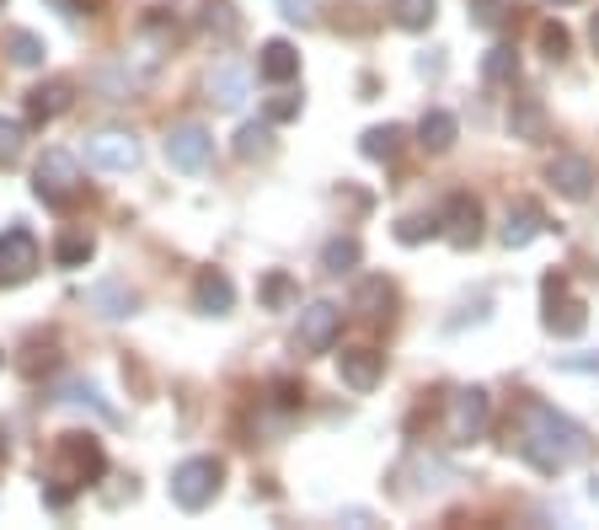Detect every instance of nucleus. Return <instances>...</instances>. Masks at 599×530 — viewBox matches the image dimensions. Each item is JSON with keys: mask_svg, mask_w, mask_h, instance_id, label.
Segmentation results:
<instances>
[{"mask_svg": "<svg viewBox=\"0 0 599 530\" xmlns=\"http://www.w3.org/2000/svg\"><path fill=\"white\" fill-rule=\"evenodd\" d=\"M509 445L536 471H546V477H557V471L578 467V461L589 456V435L572 424L568 412H557V407L540 402V397H525V402L514 407Z\"/></svg>", "mask_w": 599, "mask_h": 530, "instance_id": "1", "label": "nucleus"}, {"mask_svg": "<svg viewBox=\"0 0 599 530\" xmlns=\"http://www.w3.org/2000/svg\"><path fill=\"white\" fill-rule=\"evenodd\" d=\"M108 471V456H102V445L91 435H60V445H54V461H49V503L54 509H64V503L75 499L81 488H91L97 477Z\"/></svg>", "mask_w": 599, "mask_h": 530, "instance_id": "2", "label": "nucleus"}, {"mask_svg": "<svg viewBox=\"0 0 599 530\" xmlns=\"http://www.w3.org/2000/svg\"><path fill=\"white\" fill-rule=\"evenodd\" d=\"M220 482H225V467H220L214 456H187V461L172 471V503L187 509V514H199V509L214 503Z\"/></svg>", "mask_w": 599, "mask_h": 530, "instance_id": "3", "label": "nucleus"}, {"mask_svg": "<svg viewBox=\"0 0 599 530\" xmlns=\"http://www.w3.org/2000/svg\"><path fill=\"white\" fill-rule=\"evenodd\" d=\"M487 424H493V397H487L481 386H460L445 407L449 445H477V439L487 435Z\"/></svg>", "mask_w": 599, "mask_h": 530, "instance_id": "4", "label": "nucleus"}, {"mask_svg": "<svg viewBox=\"0 0 599 530\" xmlns=\"http://www.w3.org/2000/svg\"><path fill=\"white\" fill-rule=\"evenodd\" d=\"M38 263H43V252H38V236H32L28 225L0 231V289L28 284L32 274H38Z\"/></svg>", "mask_w": 599, "mask_h": 530, "instance_id": "5", "label": "nucleus"}, {"mask_svg": "<svg viewBox=\"0 0 599 530\" xmlns=\"http://www.w3.org/2000/svg\"><path fill=\"white\" fill-rule=\"evenodd\" d=\"M32 193H38L43 204H70V198L81 193V166H75V156L43 151V161L32 166Z\"/></svg>", "mask_w": 599, "mask_h": 530, "instance_id": "6", "label": "nucleus"}, {"mask_svg": "<svg viewBox=\"0 0 599 530\" xmlns=\"http://www.w3.org/2000/svg\"><path fill=\"white\" fill-rule=\"evenodd\" d=\"M343 333V306L337 300H311L300 312V327H295V354H327Z\"/></svg>", "mask_w": 599, "mask_h": 530, "instance_id": "7", "label": "nucleus"}, {"mask_svg": "<svg viewBox=\"0 0 599 530\" xmlns=\"http://www.w3.org/2000/svg\"><path fill=\"white\" fill-rule=\"evenodd\" d=\"M546 333L551 338H578L583 327H589V306L578 300V295H568V284L562 279H546Z\"/></svg>", "mask_w": 599, "mask_h": 530, "instance_id": "8", "label": "nucleus"}, {"mask_svg": "<svg viewBox=\"0 0 599 530\" xmlns=\"http://www.w3.org/2000/svg\"><path fill=\"white\" fill-rule=\"evenodd\" d=\"M546 183L557 187L562 198L583 204V198L595 193V161L578 156V151H557V156L546 161Z\"/></svg>", "mask_w": 599, "mask_h": 530, "instance_id": "9", "label": "nucleus"}, {"mask_svg": "<svg viewBox=\"0 0 599 530\" xmlns=\"http://www.w3.org/2000/svg\"><path fill=\"white\" fill-rule=\"evenodd\" d=\"M87 161L102 166V172H134L140 166V140L129 129H102L87 140Z\"/></svg>", "mask_w": 599, "mask_h": 530, "instance_id": "10", "label": "nucleus"}, {"mask_svg": "<svg viewBox=\"0 0 599 530\" xmlns=\"http://www.w3.org/2000/svg\"><path fill=\"white\" fill-rule=\"evenodd\" d=\"M439 231H445L449 247H477L481 242V204L471 198V193H449L445 215H439Z\"/></svg>", "mask_w": 599, "mask_h": 530, "instance_id": "11", "label": "nucleus"}, {"mask_svg": "<svg viewBox=\"0 0 599 530\" xmlns=\"http://www.w3.org/2000/svg\"><path fill=\"white\" fill-rule=\"evenodd\" d=\"M214 156V140L204 124H177L166 134V161L177 166V172H204Z\"/></svg>", "mask_w": 599, "mask_h": 530, "instance_id": "12", "label": "nucleus"}, {"mask_svg": "<svg viewBox=\"0 0 599 530\" xmlns=\"http://www.w3.org/2000/svg\"><path fill=\"white\" fill-rule=\"evenodd\" d=\"M337 375H343L348 391H375L380 375H386V359H380L375 348H343V354H337Z\"/></svg>", "mask_w": 599, "mask_h": 530, "instance_id": "13", "label": "nucleus"}, {"mask_svg": "<svg viewBox=\"0 0 599 530\" xmlns=\"http://www.w3.org/2000/svg\"><path fill=\"white\" fill-rule=\"evenodd\" d=\"M540 231H546V215H540V204H530V198H519V204H509V215H504V231H498V242L509 252L530 247Z\"/></svg>", "mask_w": 599, "mask_h": 530, "instance_id": "14", "label": "nucleus"}, {"mask_svg": "<svg viewBox=\"0 0 599 530\" xmlns=\"http://www.w3.org/2000/svg\"><path fill=\"white\" fill-rule=\"evenodd\" d=\"M193 306H199L204 316H231V306H236V284H231V274L204 268V274L193 279Z\"/></svg>", "mask_w": 599, "mask_h": 530, "instance_id": "15", "label": "nucleus"}, {"mask_svg": "<svg viewBox=\"0 0 599 530\" xmlns=\"http://www.w3.org/2000/svg\"><path fill=\"white\" fill-rule=\"evenodd\" d=\"M70 102H75V86L70 81H43V86H32L28 92V124H54L70 113Z\"/></svg>", "mask_w": 599, "mask_h": 530, "instance_id": "16", "label": "nucleus"}, {"mask_svg": "<svg viewBox=\"0 0 599 530\" xmlns=\"http://www.w3.org/2000/svg\"><path fill=\"white\" fill-rule=\"evenodd\" d=\"M257 75H263V81H273V86H290V81L300 75L295 43H284V38H268V43H263V54H257Z\"/></svg>", "mask_w": 599, "mask_h": 530, "instance_id": "17", "label": "nucleus"}, {"mask_svg": "<svg viewBox=\"0 0 599 530\" xmlns=\"http://www.w3.org/2000/svg\"><path fill=\"white\" fill-rule=\"evenodd\" d=\"M455 140H460L455 113H445V108H428V113L418 119V145L428 151V156H445V151H455Z\"/></svg>", "mask_w": 599, "mask_h": 530, "instance_id": "18", "label": "nucleus"}, {"mask_svg": "<svg viewBox=\"0 0 599 530\" xmlns=\"http://www.w3.org/2000/svg\"><path fill=\"white\" fill-rule=\"evenodd\" d=\"M390 306H396V284L380 279V274H375V279H364L359 289H354V312H359L364 322H386Z\"/></svg>", "mask_w": 599, "mask_h": 530, "instance_id": "19", "label": "nucleus"}, {"mask_svg": "<svg viewBox=\"0 0 599 530\" xmlns=\"http://www.w3.org/2000/svg\"><path fill=\"white\" fill-rule=\"evenodd\" d=\"M6 60L17 64V70H38V64L49 60V43L28 28H11L6 32Z\"/></svg>", "mask_w": 599, "mask_h": 530, "instance_id": "20", "label": "nucleus"}, {"mask_svg": "<svg viewBox=\"0 0 599 530\" xmlns=\"http://www.w3.org/2000/svg\"><path fill=\"white\" fill-rule=\"evenodd\" d=\"M87 300H91V312L97 316H134V289L129 284H91L87 289Z\"/></svg>", "mask_w": 599, "mask_h": 530, "instance_id": "21", "label": "nucleus"}, {"mask_svg": "<svg viewBox=\"0 0 599 530\" xmlns=\"http://www.w3.org/2000/svg\"><path fill=\"white\" fill-rule=\"evenodd\" d=\"M210 102H220V108H241L246 102V75L236 64H214L210 70Z\"/></svg>", "mask_w": 599, "mask_h": 530, "instance_id": "22", "label": "nucleus"}, {"mask_svg": "<svg viewBox=\"0 0 599 530\" xmlns=\"http://www.w3.org/2000/svg\"><path fill=\"white\" fill-rule=\"evenodd\" d=\"M402 124H375V129H364V140H359V151L369 161H396L402 156Z\"/></svg>", "mask_w": 599, "mask_h": 530, "instance_id": "23", "label": "nucleus"}, {"mask_svg": "<svg viewBox=\"0 0 599 530\" xmlns=\"http://www.w3.org/2000/svg\"><path fill=\"white\" fill-rule=\"evenodd\" d=\"M359 257H364V247L354 236H332L327 247H322V268H327V274H354Z\"/></svg>", "mask_w": 599, "mask_h": 530, "instance_id": "24", "label": "nucleus"}, {"mask_svg": "<svg viewBox=\"0 0 599 530\" xmlns=\"http://www.w3.org/2000/svg\"><path fill=\"white\" fill-rule=\"evenodd\" d=\"M519 75V54H514V43H493L487 49V60H481V81H493V86H504Z\"/></svg>", "mask_w": 599, "mask_h": 530, "instance_id": "25", "label": "nucleus"}, {"mask_svg": "<svg viewBox=\"0 0 599 530\" xmlns=\"http://www.w3.org/2000/svg\"><path fill=\"white\" fill-rule=\"evenodd\" d=\"M514 11H519V0H466V17H471V28H504Z\"/></svg>", "mask_w": 599, "mask_h": 530, "instance_id": "26", "label": "nucleus"}, {"mask_svg": "<svg viewBox=\"0 0 599 530\" xmlns=\"http://www.w3.org/2000/svg\"><path fill=\"white\" fill-rule=\"evenodd\" d=\"M91 252H97V242H91L87 231H70V236L54 242V263H60V268H87Z\"/></svg>", "mask_w": 599, "mask_h": 530, "instance_id": "27", "label": "nucleus"}, {"mask_svg": "<svg viewBox=\"0 0 599 530\" xmlns=\"http://www.w3.org/2000/svg\"><path fill=\"white\" fill-rule=\"evenodd\" d=\"M509 129H514V140H540V134H546V113H540V102L525 96V102L509 113Z\"/></svg>", "mask_w": 599, "mask_h": 530, "instance_id": "28", "label": "nucleus"}, {"mask_svg": "<svg viewBox=\"0 0 599 530\" xmlns=\"http://www.w3.org/2000/svg\"><path fill=\"white\" fill-rule=\"evenodd\" d=\"M273 151V129L268 124H241L236 134V156L241 161H263Z\"/></svg>", "mask_w": 599, "mask_h": 530, "instance_id": "29", "label": "nucleus"}, {"mask_svg": "<svg viewBox=\"0 0 599 530\" xmlns=\"http://www.w3.org/2000/svg\"><path fill=\"white\" fill-rule=\"evenodd\" d=\"M434 11H439L434 0H396V6H390L396 28H407V32H423L428 22H434Z\"/></svg>", "mask_w": 599, "mask_h": 530, "instance_id": "30", "label": "nucleus"}, {"mask_svg": "<svg viewBox=\"0 0 599 530\" xmlns=\"http://www.w3.org/2000/svg\"><path fill=\"white\" fill-rule=\"evenodd\" d=\"M204 28L210 32H220V38H236V6H231V0H210V6H204Z\"/></svg>", "mask_w": 599, "mask_h": 530, "instance_id": "31", "label": "nucleus"}, {"mask_svg": "<svg viewBox=\"0 0 599 530\" xmlns=\"http://www.w3.org/2000/svg\"><path fill=\"white\" fill-rule=\"evenodd\" d=\"M22 140H28V129L17 124V119H0V166L22 161Z\"/></svg>", "mask_w": 599, "mask_h": 530, "instance_id": "32", "label": "nucleus"}, {"mask_svg": "<svg viewBox=\"0 0 599 530\" xmlns=\"http://www.w3.org/2000/svg\"><path fill=\"white\" fill-rule=\"evenodd\" d=\"M428 236H439V220L407 215L402 225H396V242H402V247H418V242H428Z\"/></svg>", "mask_w": 599, "mask_h": 530, "instance_id": "33", "label": "nucleus"}, {"mask_svg": "<svg viewBox=\"0 0 599 530\" xmlns=\"http://www.w3.org/2000/svg\"><path fill=\"white\" fill-rule=\"evenodd\" d=\"M568 28H562V22H546V28H540V54H546V60H568Z\"/></svg>", "mask_w": 599, "mask_h": 530, "instance_id": "34", "label": "nucleus"}, {"mask_svg": "<svg viewBox=\"0 0 599 530\" xmlns=\"http://www.w3.org/2000/svg\"><path fill=\"white\" fill-rule=\"evenodd\" d=\"M290 119H300V96L295 92L268 96V124H290Z\"/></svg>", "mask_w": 599, "mask_h": 530, "instance_id": "35", "label": "nucleus"}, {"mask_svg": "<svg viewBox=\"0 0 599 530\" xmlns=\"http://www.w3.org/2000/svg\"><path fill=\"white\" fill-rule=\"evenodd\" d=\"M263 300H268V306H284V300H295V284L284 279V274H268V279H263Z\"/></svg>", "mask_w": 599, "mask_h": 530, "instance_id": "36", "label": "nucleus"}, {"mask_svg": "<svg viewBox=\"0 0 599 530\" xmlns=\"http://www.w3.org/2000/svg\"><path fill=\"white\" fill-rule=\"evenodd\" d=\"M562 370H583V375H599V354H595V359H562Z\"/></svg>", "mask_w": 599, "mask_h": 530, "instance_id": "37", "label": "nucleus"}, {"mask_svg": "<svg viewBox=\"0 0 599 530\" xmlns=\"http://www.w3.org/2000/svg\"><path fill=\"white\" fill-rule=\"evenodd\" d=\"M589 38H595V49H599V11H595V22H589Z\"/></svg>", "mask_w": 599, "mask_h": 530, "instance_id": "38", "label": "nucleus"}, {"mask_svg": "<svg viewBox=\"0 0 599 530\" xmlns=\"http://www.w3.org/2000/svg\"><path fill=\"white\" fill-rule=\"evenodd\" d=\"M54 6H60V11H75V6H81V0H54Z\"/></svg>", "mask_w": 599, "mask_h": 530, "instance_id": "39", "label": "nucleus"}, {"mask_svg": "<svg viewBox=\"0 0 599 530\" xmlns=\"http://www.w3.org/2000/svg\"><path fill=\"white\" fill-rule=\"evenodd\" d=\"M589 499H595V503H599V477H595V482H589Z\"/></svg>", "mask_w": 599, "mask_h": 530, "instance_id": "40", "label": "nucleus"}, {"mask_svg": "<svg viewBox=\"0 0 599 530\" xmlns=\"http://www.w3.org/2000/svg\"><path fill=\"white\" fill-rule=\"evenodd\" d=\"M551 6H578V0H551Z\"/></svg>", "mask_w": 599, "mask_h": 530, "instance_id": "41", "label": "nucleus"}, {"mask_svg": "<svg viewBox=\"0 0 599 530\" xmlns=\"http://www.w3.org/2000/svg\"><path fill=\"white\" fill-rule=\"evenodd\" d=\"M0 365H6V354H0Z\"/></svg>", "mask_w": 599, "mask_h": 530, "instance_id": "42", "label": "nucleus"}, {"mask_svg": "<svg viewBox=\"0 0 599 530\" xmlns=\"http://www.w3.org/2000/svg\"><path fill=\"white\" fill-rule=\"evenodd\" d=\"M0 6H6V0H0Z\"/></svg>", "mask_w": 599, "mask_h": 530, "instance_id": "43", "label": "nucleus"}]
</instances>
